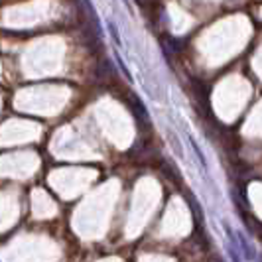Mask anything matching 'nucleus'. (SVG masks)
I'll return each mask as SVG.
<instances>
[{"instance_id":"1","label":"nucleus","mask_w":262,"mask_h":262,"mask_svg":"<svg viewBox=\"0 0 262 262\" xmlns=\"http://www.w3.org/2000/svg\"><path fill=\"white\" fill-rule=\"evenodd\" d=\"M130 101H128V106H130L132 115L136 117V120H140V122H144V124H148L150 122V117H148V111H146L144 103L134 95V93H130V97H128Z\"/></svg>"},{"instance_id":"2","label":"nucleus","mask_w":262,"mask_h":262,"mask_svg":"<svg viewBox=\"0 0 262 262\" xmlns=\"http://www.w3.org/2000/svg\"><path fill=\"white\" fill-rule=\"evenodd\" d=\"M235 236H236V247H238V249H243L245 256H247L249 260H252V258H254V249L250 247V243L247 241V236L243 235L241 231H238V233H236Z\"/></svg>"},{"instance_id":"3","label":"nucleus","mask_w":262,"mask_h":262,"mask_svg":"<svg viewBox=\"0 0 262 262\" xmlns=\"http://www.w3.org/2000/svg\"><path fill=\"white\" fill-rule=\"evenodd\" d=\"M189 142H191V146H193V152L197 154V158H199V162H201V166L203 168H207V162H205V156L201 154V150H199V146H197V142L193 140V138H189Z\"/></svg>"},{"instance_id":"4","label":"nucleus","mask_w":262,"mask_h":262,"mask_svg":"<svg viewBox=\"0 0 262 262\" xmlns=\"http://www.w3.org/2000/svg\"><path fill=\"white\" fill-rule=\"evenodd\" d=\"M236 243H229V256L233 258V262H243L241 260V256H238V252H236Z\"/></svg>"}]
</instances>
